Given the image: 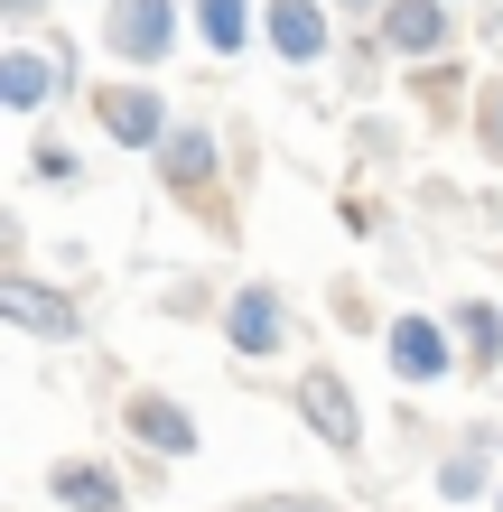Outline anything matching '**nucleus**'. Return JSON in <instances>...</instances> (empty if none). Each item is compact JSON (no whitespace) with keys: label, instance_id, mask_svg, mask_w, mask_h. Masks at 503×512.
<instances>
[{"label":"nucleus","instance_id":"obj_1","mask_svg":"<svg viewBox=\"0 0 503 512\" xmlns=\"http://www.w3.org/2000/svg\"><path fill=\"white\" fill-rule=\"evenodd\" d=\"M289 401H299V419L317 429V447H336V457H364V401H354V382H345L336 364H308Z\"/></svg>","mask_w":503,"mask_h":512},{"label":"nucleus","instance_id":"obj_2","mask_svg":"<svg viewBox=\"0 0 503 512\" xmlns=\"http://www.w3.org/2000/svg\"><path fill=\"white\" fill-rule=\"evenodd\" d=\"M382 354H392V373L410 382V391H429V382H448L466 354H457V336H448V317H420V308H401L392 326H382Z\"/></svg>","mask_w":503,"mask_h":512},{"label":"nucleus","instance_id":"obj_3","mask_svg":"<svg viewBox=\"0 0 503 512\" xmlns=\"http://www.w3.org/2000/svg\"><path fill=\"white\" fill-rule=\"evenodd\" d=\"M94 122H103L112 140H122V149H150V159H159V149H168V131H177L150 75H122V84H94Z\"/></svg>","mask_w":503,"mask_h":512},{"label":"nucleus","instance_id":"obj_4","mask_svg":"<svg viewBox=\"0 0 503 512\" xmlns=\"http://www.w3.org/2000/svg\"><path fill=\"white\" fill-rule=\"evenodd\" d=\"M224 345L243 354V364H271V354H289V298L271 280H243L224 298Z\"/></svg>","mask_w":503,"mask_h":512},{"label":"nucleus","instance_id":"obj_5","mask_svg":"<svg viewBox=\"0 0 503 512\" xmlns=\"http://www.w3.org/2000/svg\"><path fill=\"white\" fill-rule=\"evenodd\" d=\"M103 47L122 56L131 75H150L159 56L177 47V0H112V10H103Z\"/></svg>","mask_w":503,"mask_h":512},{"label":"nucleus","instance_id":"obj_6","mask_svg":"<svg viewBox=\"0 0 503 512\" xmlns=\"http://www.w3.org/2000/svg\"><path fill=\"white\" fill-rule=\"evenodd\" d=\"M122 429H131V447L140 457H159V466H187L196 457V419H187V401H168V391H131L122 401Z\"/></svg>","mask_w":503,"mask_h":512},{"label":"nucleus","instance_id":"obj_7","mask_svg":"<svg viewBox=\"0 0 503 512\" xmlns=\"http://www.w3.org/2000/svg\"><path fill=\"white\" fill-rule=\"evenodd\" d=\"M261 47H271L280 66H317V56L336 47V10L327 0H261Z\"/></svg>","mask_w":503,"mask_h":512},{"label":"nucleus","instance_id":"obj_8","mask_svg":"<svg viewBox=\"0 0 503 512\" xmlns=\"http://www.w3.org/2000/svg\"><path fill=\"white\" fill-rule=\"evenodd\" d=\"M448 28H457L448 0H392V10L373 19V38L392 56H420V66H429V56H448Z\"/></svg>","mask_w":503,"mask_h":512},{"label":"nucleus","instance_id":"obj_9","mask_svg":"<svg viewBox=\"0 0 503 512\" xmlns=\"http://www.w3.org/2000/svg\"><path fill=\"white\" fill-rule=\"evenodd\" d=\"M47 503L56 512H131V485L112 466H94V457H56L47 466Z\"/></svg>","mask_w":503,"mask_h":512},{"label":"nucleus","instance_id":"obj_10","mask_svg":"<svg viewBox=\"0 0 503 512\" xmlns=\"http://www.w3.org/2000/svg\"><path fill=\"white\" fill-rule=\"evenodd\" d=\"M159 177L177 196H205L224 177V131H205V122H177L168 131V149H159Z\"/></svg>","mask_w":503,"mask_h":512},{"label":"nucleus","instance_id":"obj_11","mask_svg":"<svg viewBox=\"0 0 503 512\" xmlns=\"http://www.w3.org/2000/svg\"><path fill=\"white\" fill-rule=\"evenodd\" d=\"M0 317H10L19 336H75V298L47 289V280H28V270L0 280Z\"/></svg>","mask_w":503,"mask_h":512},{"label":"nucleus","instance_id":"obj_12","mask_svg":"<svg viewBox=\"0 0 503 512\" xmlns=\"http://www.w3.org/2000/svg\"><path fill=\"white\" fill-rule=\"evenodd\" d=\"M494 447H503V429H466V447L438 457V503H485L503 485V475H494Z\"/></svg>","mask_w":503,"mask_h":512},{"label":"nucleus","instance_id":"obj_13","mask_svg":"<svg viewBox=\"0 0 503 512\" xmlns=\"http://www.w3.org/2000/svg\"><path fill=\"white\" fill-rule=\"evenodd\" d=\"M66 75H75V66H56V47H10V56H0V103L28 122V112H47V94H56Z\"/></svg>","mask_w":503,"mask_h":512},{"label":"nucleus","instance_id":"obj_14","mask_svg":"<svg viewBox=\"0 0 503 512\" xmlns=\"http://www.w3.org/2000/svg\"><path fill=\"white\" fill-rule=\"evenodd\" d=\"M448 336L466 354V373H494L503 364V308H485V298H457V308H448Z\"/></svg>","mask_w":503,"mask_h":512},{"label":"nucleus","instance_id":"obj_15","mask_svg":"<svg viewBox=\"0 0 503 512\" xmlns=\"http://www.w3.org/2000/svg\"><path fill=\"white\" fill-rule=\"evenodd\" d=\"M196 38L215 56H243L261 38V10H252V0H196Z\"/></svg>","mask_w":503,"mask_h":512},{"label":"nucleus","instance_id":"obj_16","mask_svg":"<svg viewBox=\"0 0 503 512\" xmlns=\"http://www.w3.org/2000/svg\"><path fill=\"white\" fill-rule=\"evenodd\" d=\"M476 140H485V159H503V84L476 94Z\"/></svg>","mask_w":503,"mask_h":512},{"label":"nucleus","instance_id":"obj_17","mask_svg":"<svg viewBox=\"0 0 503 512\" xmlns=\"http://www.w3.org/2000/svg\"><path fill=\"white\" fill-rule=\"evenodd\" d=\"M233 512H345L336 494H252V503H233Z\"/></svg>","mask_w":503,"mask_h":512},{"label":"nucleus","instance_id":"obj_18","mask_svg":"<svg viewBox=\"0 0 503 512\" xmlns=\"http://www.w3.org/2000/svg\"><path fill=\"white\" fill-rule=\"evenodd\" d=\"M28 168H38V177H84V159H75L66 140H38V149H28Z\"/></svg>","mask_w":503,"mask_h":512},{"label":"nucleus","instance_id":"obj_19","mask_svg":"<svg viewBox=\"0 0 503 512\" xmlns=\"http://www.w3.org/2000/svg\"><path fill=\"white\" fill-rule=\"evenodd\" d=\"M38 10H47V0H0V19H19V28L38 19Z\"/></svg>","mask_w":503,"mask_h":512},{"label":"nucleus","instance_id":"obj_20","mask_svg":"<svg viewBox=\"0 0 503 512\" xmlns=\"http://www.w3.org/2000/svg\"><path fill=\"white\" fill-rule=\"evenodd\" d=\"M327 10H364V19H382V10H392V0H327Z\"/></svg>","mask_w":503,"mask_h":512},{"label":"nucleus","instance_id":"obj_21","mask_svg":"<svg viewBox=\"0 0 503 512\" xmlns=\"http://www.w3.org/2000/svg\"><path fill=\"white\" fill-rule=\"evenodd\" d=\"M494 512H503V485H494Z\"/></svg>","mask_w":503,"mask_h":512},{"label":"nucleus","instance_id":"obj_22","mask_svg":"<svg viewBox=\"0 0 503 512\" xmlns=\"http://www.w3.org/2000/svg\"><path fill=\"white\" fill-rule=\"evenodd\" d=\"M448 10H457V0H448Z\"/></svg>","mask_w":503,"mask_h":512}]
</instances>
